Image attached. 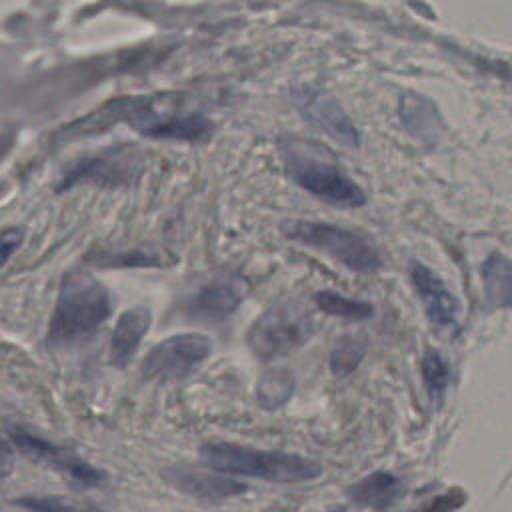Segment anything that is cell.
Returning <instances> with one entry per match:
<instances>
[{"instance_id": "1", "label": "cell", "mask_w": 512, "mask_h": 512, "mask_svg": "<svg viewBox=\"0 0 512 512\" xmlns=\"http://www.w3.org/2000/svg\"><path fill=\"white\" fill-rule=\"evenodd\" d=\"M278 152L288 178L312 196L338 208L366 204L364 190L318 144L296 136H282Z\"/></svg>"}, {"instance_id": "2", "label": "cell", "mask_w": 512, "mask_h": 512, "mask_svg": "<svg viewBox=\"0 0 512 512\" xmlns=\"http://www.w3.org/2000/svg\"><path fill=\"white\" fill-rule=\"evenodd\" d=\"M112 308V294L104 282L84 270L68 272L60 284L48 342L70 346L90 338L108 320Z\"/></svg>"}, {"instance_id": "3", "label": "cell", "mask_w": 512, "mask_h": 512, "mask_svg": "<svg viewBox=\"0 0 512 512\" xmlns=\"http://www.w3.org/2000/svg\"><path fill=\"white\" fill-rule=\"evenodd\" d=\"M200 460L220 474L250 476L280 484L308 482L322 474V466L306 456L238 446L230 442L204 444L200 448Z\"/></svg>"}, {"instance_id": "4", "label": "cell", "mask_w": 512, "mask_h": 512, "mask_svg": "<svg viewBox=\"0 0 512 512\" xmlns=\"http://www.w3.org/2000/svg\"><path fill=\"white\" fill-rule=\"evenodd\" d=\"M280 232L302 246L338 260L356 274H374L382 268L380 250L362 234L316 220H284Z\"/></svg>"}, {"instance_id": "5", "label": "cell", "mask_w": 512, "mask_h": 512, "mask_svg": "<svg viewBox=\"0 0 512 512\" xmlns=\"http://www.w3.org/2000/svg\"><path fill=\"white\" fill-rule=\"evenodd\" d=\"M314 332L308 308L296 300L266 308L248 328L246 344L260 360H276L302 346Z\"/></svg>"}, {"instance_id": "6", "label": "cell", "mask_w": 512, "mask_h": 512, "mask_svg": "<svg viewBox=\"0 0 512 512\" xmlns=\"http://www.w3.org/2000/svg\"><path fill=\"white\" fill-rule=\"evenodd\" d=\"M126 120L138 134L154 140L202 142L214 130L212 120L202 112L158 108L154 102L140 98L128 110Z\"/></svg>"}, {"instance_id": "7", "label": "cell", "mask_w": 512, "mask_h": 512, "mask_svg": "<svg viewBox=\"0 0 512 512\" xmlns=\"http://www.w3.org/2000/svg\"><path fill=\"white\" fill-rule=\"evenodd\" d=\"M212 352V340L200 332H180L154 344L140 364L150 380H178L196 370Z\"/></svg>"}, {"instance_id": "8", "label": "cell", "mask_w": 512, "mask_h": 512, "mask_svg": "<svg viewBox=\"0 0 512 512\" xmlns=\"http://www.w3.org/2000/svg\"><path fill=\"white\" fill-rule=\"evenodd\" d=\"M292 100L300 110V114L314 128H318L332 140L340 142L342 146H348V148L360 146V132L336 96H332L324 88L302 84L292 90Z\"/></svg>"}, {"instance_id": "9", "label": "cell", "mask_w": 512, "mask_h": 512, "mask_svg": "<svg viewBox=\"0 0 512 512\" xmlns=\"http://www.w3.org/2000/svg\"><path fill=\"white\" fill-rule=\"evenodd\" d=\"M246 290L248 286L244 278L236 274L216 276L198 288V292L186 302L184 312L194 322H224L238 310L246 296Z\"/></svg>"}, {"instance_id": "10", "label": "cell", "mask_w": 512, "mask_h": 512, "mask_svg": "<svg viewBox=\"0 0 512 512\" xmlns=\"http://www.w3.org/2000/svg\"><path fill=\"white\" fill-rule=\"evenodd\" d=\"M12 440L14 444L26 454L30 456L32 460L36 462H42L54 470H58L60 474L68 476L70 480L78 482V484H84V486H98L102 480H104V474L90 466L88 462H84L82 458H78L76 454L44 440V438H38L26 430H12Z\"/></svg>"}, {"instance_id": "11", "label": "cell", "mask_w": 512, "mask_h": 512, "mask_svg": "<svg viewBox=\"0 0 512 512\" xmlns=\"http://www.w3.org/2000/svg\"><path fill=\"white\" fill-rule=\"evenodd\" d=\"M408 274L428 320L434 326H452L458 316V298L448 284L430 266L416 260L408 264Z\"/></svg>"}, {"instance_id": "12", "label": "cell", "mask_w": 512, "mask_h": 512, "mask_svg": "<svg viewBox=\"0 0 512 512\" xmlns=\"http://www.w3.org/2000/svg\"><path fill=\"white\" fill-rule=\"evenodd\" d=\"M150 326L152 310L146 304H136L120 314L110 338V362L116 368H124L134 358Z\"/></svg>"}, {"instance_id": "13", "label": "cell", "mask_w": 512, "mask_h": 512, "mask_svg": "<svg viewBox=\"0 0 512 512\" xmlns=\"http://www.w3.org/2000/svg\"><path fill=\"white\" fill-rule=\"evenodd\" d=\"M398 116L404 128L422 144H436L442 134V118L432 100L422 94H404L398 104Z\"/></svg>"}, {"instance_id": "14", "label": "cell", "mask_w": 512, "mask_h": 512, "mask_svg": "<svg viewBox=\"0 0 512 512\" xmlns=\"http://www.w3.org/2000/svg\"><path fill=\"white\" fill-rule=\"evenodd\" d=\"M348 496L362 508L384 512L402 496V482L390 472H372L350 486Z\"/></svg>"}, {"instance_id": "15", "label": "cell", "mask_w": 512, "mask_h": 512, "mask_svg": "<svg viewBox=\"0 0 512 512\" xmlns=\"http://www.w3.org/2000/svg\"><path fill=\"white\" fill-rule=\"evenodd\" d=\"M510 270V260L500 252L488 254L480 266L484 296L492 308L510 306Z\"/></svg>"}, {"instance_id": "16", "label": "cell", "mask_w": 512, "mask_h": 512, "mask_svg": "<svg viewBox=\"0 0 512 512\" xmlns=\"http://www.w3.org/2000/svg\"><path fill=\"white\" fill-rule=\"evenodd\" d=\"M174 484L186 492L204 498H226L240 494L246 486L222 476L206 474V472H190V470H174Z\"/></svg>"}, {"instance_id": "17", "label": "cell", "mask_w": 512, "mask_h": 512, "mask_svg": "<svg viewBox=\"0 0 512 512\" xmlns=\"http://www.w3.org/2000/svg\"><path fill=\"white\" fill-rule=\"evenodd\" d=\"M128 174H132V158L124 148H120L116 152H110V156H96V158L84 160L76 170L70 172V176L66 178V186L86 176L90 178L104 176L114 182V180H126Z\"/></svg>"}, {"instance_id": "18", "label": "cell", "mask_w": 512, "mask_h": 512, "mask_svg": "<svg viewBox=\"0 0 512 512\" xmlns=\"http://www.w3.org/2000/svg\"><path fill=\"white\" fill-rule=\"evenodd\" d=\"M294 386H296V380L288 368H282V366L272 368V370L264 372L262 378L258 380L256 398L264 408L274 410L292 398Z\"/></svg>"}, {"instance_id": "19", "label": "cell", "mask_w": 512, "mask_h": 512, "mask_svg": "<svg viewBox=\"0 0 512 512\" xmlns=\"http://www.w3.org/2000/svg\"><path fill=\"white\" fill-rule=\"evenodd\" d=\"M314 302L328 316H336V318H344V320H352V322L370 320L376 312L370 302L358 300V298H348V296H342L332 290L316 292Z\"/></svg>"}, {"instance_id": "20", "label": "cell", "mask_w": 512, "mask_h": 512, "mask_svg": "<svg viewBox=\"0 0 512 512\" xmlns=\"http://www.w3.org/2000/svg\"><path fill=\"white\" fill-rule=\"evenodd\" d=\"M420 372L428 398L432 402H442L450 384V364L446 362V358L438 350L428 348L422 356Z\"/></svg>"}, {"instance_id": "21", "label": "cell", "mask_w": 512, "mask_h": 512, "mask_svg": "<svg viewBox=\"0 0 512 512\" xmlns=\"http://www.w3.org/2000/svg\"><path fill=\"white\" fill-rule=\"evenodd\" d=\"M366 350H368L366 340H362L358 336H350V334L340 336L330 350L332 374L346 376V374L354 372L358 368V364L362 362V358L366 356Z\"/></svg>"}, {"instance_id": "22", "label": "cell", "mask_w": 512, "mask_h": 512, "mask_svg": "<svg viewBox=\"0 0 512 512\" xmlns=\"http://www.w3.org/2000/svg\"><path fill=\"white\" fill-rule=\"evenodd\" d=\"M16 504L32 512H100V508L90 502H76L62 496H28L16 500Z\"/></svg>"}, {"instance_id": "23", "label": "cell", "mask_w": 512, "mask_h": 512, "mask_svg": "<svg viewBox=\"0 0 512 512\" xmlns=\"http://www.w3.org/2000/svg\"><path fill=\"white\" fill-rule=\"evenodd\" d=\"M96 266L104 268H146V266H160V256L144 250H130V252H108V254H98L92 258Z\"/></svg>"}, {"instance_id": "24", "label": "cell", "mask_w": 512, "mask_h": 512, "mask_svg": "<svg viewBox=\"0 0 512 512\" xmlns=\"http://www.w3.org/2000/svg\"><path fill=\"white\" fill-rule=\"evenodd\" d=\"M22 240H24L22 228H8L0 232V266L18 250Z\"/></svg>"}]
</instances>
